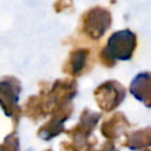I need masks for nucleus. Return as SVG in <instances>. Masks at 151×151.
Here are the masks:
<instances>
[{
    "instance_id": "nucleus-11",
    "label": "nucleus",
    "mask_w": 151,
    "mask_h": 151,
    "mask_svg": "<svg viewBox=\"0 0 151 151\" xmlns=\"http://www.w3.org/2000/svg\"><path fill=\"white\" fill-rule=\"evenodd\" d=\"M45 91L38 96H31L22 106V113L32 120H39L48 113Z\"/></svg>"
},
{
    "instance_id": "nucleus-10",
    "label": "nucleus",
    "mask_w": 151,
    "mask_h": 151,
    "mask_svg": "<svg viewBox=\"0 0 151 151\" xmlns=\"http://www.w3.org/2000/svg\"><path fill=\"white\" fill-rule=\"evenodd\" d=\"M129 126H130V123L125 117V114L123 112H118L111 116L105 122H103L100 126V132L106 139L113 140Z\"/></svg>"
},
{
    "instance_id": "nucleus-1",
    "label": "nucleus",
    "mask_w": 151,
    "mask_h": 151,
    "mask_svg": "<svg viewBox=\"0 0 151 151\" xmlns=\"http://www.w3.org/2000/svg\"><path fill=\"white\" fill-rule=\"evenodd\" d=\"M137 48V35L131 29L112 33L99 52V60L105 67H113L117 61H127Z\"/></svg>"
},
{
    "instance_id": "nucleus-12",
    "label": "nucleus",
    "mask_w": 151,
    "mask_h": 151,
    "mask_svg": "<svg viewBox=\"0 0 151 151\" xmlns=\"http://www.w3.org/2000/svg\"><path fill=\"white\" fill-rule=\"evenodd\" d=\"M124 145L131 150L147 149L151 146V126L131 132L126 137Z\"/></svg>"
},
{
    "instance_id": "nucleus-9",
    "label": "nucleus",
    "mask_w": 151,
    "mask_h": 151,
    "mask_svg": "<svg viewBox=\"0 0 151 151\" xmlns=\"http://www.w3.org/2000/svg\"><path fill=\"white\" fill-rule=\"evenodd\" d=\"M90 51L86 48H77L70 52L68 58L63 65V72L71 77L81 76L87 68Z\"/></svg>"
},
{
    "instance_id": "nucleus-5",
    "label": "nucleus",
    "mask_w": 151,
    "mask_h": 151,
    "mask_svg": "<svg viewBox=\"0 0 151 151\" xmlns=\"http://www.w3.org/2000/svg\"><path fill=\"white\" fill-rule=\"evenodd\" d=\"M21 92L20 81L12 76H6L0 79V106L7 117H14L18 122V99Z\"/></svg>"
},
{
    "instance_id": "nucleus-3",
    "label": "nucleus",
    "mask_w": 151,
    "mask_h": 151,
    "mask_svg": "<svg viewBox=\"0 0 151 151\" xmlns=\"http://www.w3.org/2000/svg\"><path fill=\"white\" fill-rule=\"evenodd\" d=\"M93 96L97 105L105 112L117 109L126 96V88L117 80H106L94 91Z\"/></svg>"
},
{
    "instance_id": "nucleus-4",
    "label": "nucleus",
    "mask_w": 151,
    "mask_h": 151,
    "mask_svg": "<svg viewBox=\"0 0 151 151\" xmlns=\"http://www.w3.org/2000/svg\"><path fill=\"white\" fill-rule=\"evenodd\" d=\"M78 92L77 81L73 79H58L55 80L51 88L45 93L46 105L48 112H53L59 107L70 104V101L76 97Z\"/></svg>"
},
{
    "instance_id": "nucleus-13",
    "label": "nucleus",
    "mask_w": 151,
    "mask_h": 151,
    "mask_svg": "<svg viewBox=\"0 0 151 151\" xmlns=\"http://www.w3.org/2000/svg\"><path fill=\"white\" fill-rule=\"evenodd\" d=\"M20 146H19V138L15 133H11L8 134L4 143L0 144V151H19Z\"/></svg>"
},
{
    "instance_id": "nucleus-14",
    "label": "nucleus",
    "mask_w": 151,
    "mask_h": 151,
    "mask_svg": "<svg viewBox=\"0 0 151 151\" xmlns=\"http://www.w3.org/2000/svg\"><path fill=\"white\" fill-rule=\"evenodd\" d=\"M72 0H55L54 5H53V8L57 13H60V12H64L68 8L72 7Z\"/></svg>"
},
{
    "instance_id": "nucleus-15",
    "label": "nucleus",
    "mask_w": 151,
    "mask_h": 151,
    "mask_svg": "<svg viewBox=\"0 0 151 151\" xmlns=\"http://www.w3.org/2000/svg\"><path fill=\"white\" fill-rule=\"evenodd\" d=\"M60 149L63 151H81L83 149L74 144L73 142H63L60 143Z\"/></svg>"
},
{
    "instance_id": "nucleus-6",
    "label": "nucleus",
    "mask_w": 151,
    "mask_h": 151,
    "mask_svg": "<svg viewBox=\"0 0 151 151\" xmlns=\"http://www.w3.org/2000/svg\"><path fill=\"white\" fill-rule=\"evenodd\" d=\"M99 118H100V113L85 109L80 114L78 124L67 131V134L71 137L72 142L78 146H80L81 149H84L85 146L92 147L90 143V138H91L90 136L92 131L96 129Z\"/></svg>"
},
{
    "instance_id": "nucleus-8",
    "label": "nucleus",
    "mask_w": 151,
    "mask_h": 151,
    "mask_svg": "<svg viewBox=\"0 0 151 151\" xmlns=\"http://www.w3.org/2000/svg\"><path fill=\"white\" fill-rule=\"evenodd\" d=\"M131 94L144 105L151 109V72L138 73L130 84L129 87Z\"/></svg>"
},
{
    "instance_id": "nucleus-18",
    "label": "nucleus",
    "mask_w": 151,
    "mask_h": 151,
    "mask_svg": "<svg viewBox=\"0 0 151 151\" xmlns=\"http://www.w3.org/2000/svg\"><path fill=\"white\" fill-rule=\"evenodd\" d=\"M143 151H151L150 149H145V150H143Z\"/></svg>"
},
{
    "instance_id": "nucleus-19",
    "label": "nucleus",
    "mask_w": 151,
    "mask_h": 151,
    "mask_svg": "<svg viewBox=\"0 0 151 151\" xmlns=\"http://www.w3.org/2000/svg\"><path fill=\"white\" fill-rule=\"evenodd\" d=\"M45 151H52V150H51V149H47V150H45Z\"/></svg>"
},
{
    "instance_id": "nucleus-7",
    "label": "nucleus",
    "mask_w": 151,
    "mask_h": 151,
    "mask_svg": "<svg viewBox=\"0 0 151 151\" xmlns=\"http://www.w3.org/2000/svg\"><path fill=\"white\" fill-rule=\"evenodd\" d=\"M72 112L73 107L71 104H66L53 111L51 119L38 130V136L44 140H51L52 138L59 136L64 131V123L68 119Z\"/></svg>"
},
{
    "instance_id": "nucleus-17",
    "label": "nucleus",
    "mask_w": 151,
    "mask_h": 151,
    "mask_svg": "<svg viewBox=\"0 0 151 151\" xmlns=\"http://www.w3.org/2000/svg\"><path fill=\"white\" fill-rule=\"evenodd\" d=\"M87 151H98V150H94V149H93V147H90V149H88V150H87Z\"/></svg>"
},
{
    "instance_id": "nucleus-2",
    "label": "nucleus",
    "mask_w": 151,
    "mask_h": 151,
    "mask_svg": "<svg viewBox=\"0 0 151 151\" xmlns=\"http://www.w3.org/2000/svg\"><path fill=\"white\" fill-rule=\"evenodd\" d=\"M81 32L93 40L100 39L111 27L112 17L109 9L94 6L84 12L80 19Z\"/></svg>"
},
{
    "instance_id": "nucleus-16",
    "label": "nucleus",
    "mask_w": 151,
    "mask_h": 151,
    "mask_svg": "<svg viewBox=\"0 0 151 151\" xmlns=\"http://www.w3.org/2000/svg\"><path fill=\"white\" fill-rule=\"evenodd\" d=\"M98 151H116V147H114V143L112 140H109L106 142Z\"/></svg>"
}]
</instances>
